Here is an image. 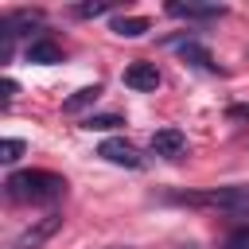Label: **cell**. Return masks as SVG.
I'll return each instance as SVG.
<instances>
[{
	"label": "cell",
	"instance_id": "obj_17",
	"mask_svg": "<svg viewBox=\"0 0 249 249\" xmlns=\"http://www.w3.org/2000/svg\"><path fill=\"white\" fill-rule=\"evenodd\" d=\"M109 249H136V245H109Z\"/></svg>",
	"mask_w": 249,
	"mask_h": 249
},
{
	"label": "cell",
	"instance_id": "obj_14",
	"mask_svg": "<svg viewBox=\"0 0 249 249\" xmlns=\"http://www.w3.org/2000/svg\"><path fill=\"white\" fill-rule=\"evenodd\" d=\"M23 140H16V136H8V140H0V163H16L19 156H23Z\"/></svg>",
	"mask_w": 249,
	"mask_h": 249
},
{
	"label": "cell",
	"instance_id": "obj_5",
	"mask_svg": "<svg viewBox=\"0 0 249 249\" xmlns=\"http://www.w3.org/2000/svg\"><path fill=\"white\" fill-rule=\"evenodd\" d=\"M152 156H163V160H183L187 156V136L179 128H156L152 140H148Z\"/></svg>",
	"mask_w": 249,
	"mask_h": 249
},
{
	"label": "cell",
	"instance_id": "obj_4",
	"mask_svg": "<svg viewBox=\"0 0 249 249\" xmlns=\"http://www.w3.org/2000/svg\"><path fill=\"white\" fill-rule=\"evenodd\" d=\"M97 156L109 160V163H117V167H128V171H140V167H144V156H140L124 136H109V140H101Z\"/></svg>",
	"mask_w": 249,
	"mask_h": 249
},
{
	"label": "cell",
	"instance_id": "obj_3",
	"mask_svg": "<svg viewBox=\"0 0 249 249\" xmlns=\"http://www.w3.org/2000/svg\"><path fill=\"white\" fill-rule=\"evenodd\" d=\"M58 230H62V214H58V210H47V214L35 218L23 233H16V237L8 241V249H43Z\"/></svg>",
	"mask_w": 249,
	"mask_h": 249
},
{
	"label": "cell",
	"instance_id": "obj_13",
	"mask_svg": "<svg viewBox=\"0 0 249 249\" xmlns=\"http://www.w3.org/2000/svg\"><path fill=\"white\" fill-rule=\"evenodd\" d=\"M113 8H117L113 0H93V4H74V16H78V19H97V16L113 12Z\"/></svg>",
	"mask_w": 249,
	"mask_h": 249
},
{
	"label": "cell",
	"instance_id": "obj_2",
	"mask_svg": "<svg viewBox=\"0 0 249 249\" xmlns=\"http://www.w3.org/2000/svg\"><path fill=\"white\" fill-rule=\"evenodd\" d=\"M167 202H179V206H206V210H226V214H249V183L206 187V191H183V195H167Z\"/></svg>",
	"mask_w": 249,
	"mask_h": 249
},
{
	"label": "cell",
	"instance_id": "obj_8",
	"mask_svg": "<svg viewBox=\"0 0 249 249\" xmlns=\"http://www.w3.org/2000/svg\"><path fill=\"white\" fill-rule=\"evenodd\" d=\"M167 16H175V19H218V16H226V8L222 4H179V0H171Z\"/></svg>",
	"mask_w": 249,
	"mask_h": 249
},
{
	"label": "cell",
	"instance_id": "obj_6",
	"mask_svg": "<svg viewBox=\"0 0 249 249\" xmlns=\"http://www.w3.org/2000/svg\"><path fill=\"white\" fill-rule=\"evenodd\" d=\"M23 58L35 62V66H54V62H62V47H58L54 39H47V35H35V39L23 47Z\"/></svg>",
	"mask_w": 249,
	"mask_h": 249
},
{
	"label": "cell",
	"instance_id": "obj_10",
	"mask_svg": "<svg viewBox=\"0 0 249 249\" xmlns=\"http://www.w3.org/2000/svg\"><path fill=\"white\" fill-rule=\"evenodd\" d=\"M113 31H117L121 39H140V35L148 31V19H144V16H117V19H113Z\"/></svg>",
	"mask_w": 249,
	"mask_h": 249
},
{
	"label": "cell",
	"instance_id": "obj_12",
	"mask_svg": "<svg viewBox=\"0 0 249 249\" xmlns=\"http://www.w3.org/2000/svg\"><path fill=\"white\" fill-rule=\"evenodd\" d=\"M121 124H124V121H121L117 113H97V117L89 113V117L82 121V128H89V132H113V128H121Z\"/></svg>",
	"mask_w": 249,
	"mask_h": 249
},
{
	"label": "cell",
	"instance_id": "obj_16",
	"mask_svg": "<svg viewBox=\"0 0 249 249\" xmlns=\"http://www.w3.org/2000/svg\"><path fill=\"white\" fill-rule=\"evenodd\" d=\"M16 93H19V86H16V82H12V78H4V105H8V101H12V97H16Z\"/></svg>",
	"mask_w": 249,
	"mask_h": 249
},
{
	"label": "cell",
	"instance_id": "obj_9",
	"mask_svg": "<svg viewBox=\"0 0 249 249\" xmlns=\"http://www.w3.org/2000/svg\"><path fill=\"white\" fill-rule=\"evenodd\" d=\"M175 47H179V54H183L187 62H195L198 70H210V74L218 70V62L210 58V51H206V47H198L195 39H175Z\"/></svg>",
	"mask_w": 249,
	"mask_h": 249
},
{
	"label": "cell",
	"instance_id": "obj_1",
	"mask_svg": "<svg viewBox=\"0 0 249 249\" xmlns=\"http://www.w3.org/2000/svg\"><path fill=\"white\" fill-rule=\"evenodd\" d=\"M4 195L12 202H58L66 195V179L43 167H27V171H12L4 179Z\"/></svg>",
	"mask_w": 249,
	"mask_h": 249
},
{
	"label": "cell",
	"instance_id": "obj_11",
	"mask_svg": "<svg viewBox=\"0 0 249 249\" xmlns=\"http://www.w3.org/2000/svg\"><path fill=\"white\" fill-rule=\"evenodd\" d=\"M97 97H101V86H97V82H93V86H82L74 97H66V101H62V113H82V109H86V105H93Z\"/></svg>",
	"mask_w": 249,
	"mask_h": 249
},
{
	"label": "cell",
	"instance_id": "obj_7",
	"mask_svg": "<svg viewBox=\"0 0 249 249\" xmlns=\"http://www.w3.org/2000/svg\"><path fill=\"white\" fill-rule=\"evenodd\" d=\"M124 86L136 89V93H152V89L160 86V70H156V62H132V66L124 70Z\"/></svg>",
	"mask_w": 249,
	"mask_h": 249
},
{
	"label": "cell",
	"instance_id": "obj_15",
	"mask_svg": "<svg viewBox=\"0 0 249 249\" xmlns=\"http://www.w3.org/2000/svg\"><path fill=\"white\" fill-rule=\"evenodd\" d=\"M222 249H249V226H233L222 237Z\"/></svg>",
	"mask_w": 249,
	"mask_h": 249
}]
</instances>
